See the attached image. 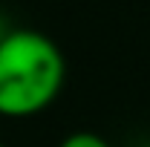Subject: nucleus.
Returning <instances> with one entry per match:
<instances>
[{"label": "nucleus", "instance_id": "obj_1", "mask_svg": "<svg viewBox=\"0 0 150 147\" xmlns=\"http://www.w3.org/2000/svg\"><path fill=\"white\" fill-rule=\"evenodd\" d=\"M67 61L52 37L12 29L0 40V115L29 118L43 112L64 90Z\"/></svg>", "mask_w": 150, "mask_h": 147}, {"label": "nucleus", "instance_id": "obj_2", "mask_svg": "<svg viewBox=\"0 0 150 147\" xmlns=\"http://www.w3.org/2000/svg\"><path fill=\"white\" fill-rule=\"evenodd\" d=\"M58 147H110V141L98 133H87V130H78V133H69Z\"/></svg>", "mask_w": 150, "mask_h": 147}, {"label": "nucleus", "instance_id": "obj_3", "mask_svg": "<svg viewBox=\"0 0 150 147\" xmlns=\"http://www.w3.org/2000/svg\"><path fill=\"white\" fill-rule=\"evenodd\" d=\"M9 32H12V29H9V26H6V20L0 18V40H3V37L9 35Z\"/></svg>", "mask_w": 150, "mask_h": 147}, {"label": "nucleus", "instance_id": "obj_4", "mask_svg": "<svg viewBox=\"0 0 150 147\" xmlns=\"http://www.w3.org/2000/svg\"><path fill=\"white\" fill-rule=\"evenodd\" d=\"M0 147H6V144H0Z\"/></svg>", "mask_w": 150, "mask_h": 147}]
</instances>
